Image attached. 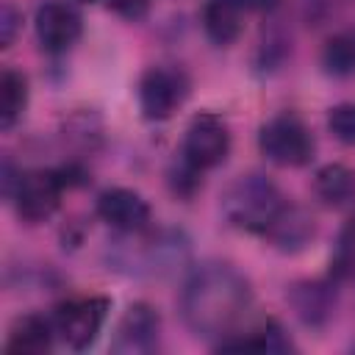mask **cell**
Instances as JSON below:
<instances>
[{"label": "cell", "mask_w": 355, "mask_h": 355, "mask_svg": "<svg viewBox=\"0 0 355 355\" xmlns=\"http://www.w3.org/2000/svg\"><path fill=\"white\" fill-rule=\"evenodd\" d=\"M252 305L250 280L230 263L208 261L191 269L180 291V313L200 338H227Z\"/></svg>", "instance_id": "1"}, {"label": "cell", "mask_w": 355, "mask_h": 355, "mask_svg": "<svg viewBox=\"0 0 355 355\" xmlns=\"http://www.w3.org/2000/svg\"><path fill=\"white\" fill-rule=\"evenodd\" d=\"M283 205L286 197L280 194L275 180H269L261 172L239 175L222 194L225 219L239 230L261 233V236L266 233V227L272 225V219L280 214Z\"/></svg>", "instance_id": "2"}, {"label": "cell", "mask_w": 355, "mask_h": 355, "mask_svg": "<svg viewBox=\"0 0 355 355\" xmlns=\"http://www.w3.org/2000/svg\"><path fill=\"white\" fill-rule=\"evenodd\" d=\"M108 311H111V300L100 294L72 297V300L58 302L53 311L55 338H61V344H67L75 352L89 349L103 333Z\"/></svg>", "instance_id": "3"}, {"label": "cell", "mask_w": 355, "mask_h": 355, "mask_svg": "<svg viewBox=\"0 0 355 355\" xmlns=\"http://www.w3.org/2000/svg\"><path fill=\"white\" fill-rule=\"evenodd\" d=\"M258 147L266 161L277 166H305L313 158V136L308 125L294 114H277L261 125Z\"/></svg>", "instance_id": "4"}, {"label": "cell", "mask_w": 355, "mask_h": 355, "mask_svg": "<svg viewBox=\"0 0 355 355\" xmlns=\"http://www.w3.org/2000/svg\"><path fill=\"white\" fill-rule=\"evenodd\" d=\"M189 78L178 67H150L139 80V108L144 119L164 122L169 119L189 97Z\"/></svg>", "instance_id": "5"}, {"label": "cell", "mask_w": 355, "mask_h": 355, "mask_svg": "<svg viewBox=\"0 0 355 355\" xmlns=\"http://www.w3.org/2000/svg\"><path fill=\"white\" fill-rule=\"evenodd\" d=\"M230 153V128L227 122L214 111H200L191 116L183 133V150L180 155L194 164L197 169H214L219 166Z\"/></svg>", "instance_id": "6"}, {"label": "cell", "mask_w": 355, "mask_h": 355, "mask_svg": "<svg viewBox=\"0 0 355 355\" xmlns=\"http://www.w3.org/2000/svg\"><path fill=\"white\" fill-rule=\"evenodd\" d=\"M64 189H67V183L58 169H28L19 175V183L11 194V200H14L19 219L39 225L58 211Z\"/></svg>", "instance_id": "7"}, {"label": "cell", "mask_w": 355, "mask_h": 355, "mask_svg": "<svg viewBox=\"0 0 355 355\" xmlns=\"http://www.w3.org/2000/svg\"><path fill=\"white\" fill-rule=\"evenodd\" d=\"M161 338V316L147 302H133L122 313L114 330L111 352L116 355H147L158 347Z\"/></svg>", "instance_id": "8"}, {"label": "cell", "mask_w": 355, "mask_h": 355, "mask_svg": "<svg viewBox=\"0 0 355 355\" xmlns=\"http://www.w3.org/2000/svg\"><path fill=\"white\" fill-rule=\"evenodd\" d=\"M94 211L108 227H114L119 233H141V230H147V225L153 219L150 202L139 191L125 189V186H111V189L100 191Z\"/></svg>", "instance_id": "9"}, {"label": "cell", "mask_w": 355, "mask_h": 355, "mask_svg": "<svg viewBox=\"0 0 355 355\" xmlns=\"http://www.w3.org/2000/svg\"><path fill=\"white\" fill-rule=\"evenodd\" d=\"M36 39L47 53H67L83 31V19L80 14L64 3V0H47L44 6L36 8Z\"/></svg>", "instance_id": "10"}, {"label": "cell", "mask_w": 355, "mask_h": 355, "mask_svg": "<svg viewBox=\"0 0 355 355\" xmlns=\"http://www.w3.org/2000/svg\"><path fill=\"white\" fill-rule=\"evenodd\" d=\"M286 297L302 324L322 327L330 322L336 308V280H300Z\"/></svg>", "instance_id": "11"}, {"label": "cell", "mask_w": 355, "mask_h": 355, "mask_svg": "<svg viewBox=\"0 0 355 355\" xmlns=\"http://www.w3.org/2000/svg\"><path fill=\"white\" fill-rule=\"evenodd\" d=\"M263 236L280 252H300V250H305L313 241V236H316V219L302 205L286 202L280 208V214L272 219V225L266 227Z\"/></svg>", "instance_id": "12"}, {"label": "cell", "mask_w": 355, "mask_h": 355, "mask_svg": "<svg viewBox=\"0 0 355 355\" xmlns=\"http://www.w3.org/2000/svg\"><path fill=\"white\" fill-rule=\"evenodd\" d=\"M244 8L239 0H205L202 6V31L214 44H233L244 28Z\"/></svg>", "instance_id": "13"}, {"label": "cell", "mask_w": 355, "mask_h": 355, "mask_svg": "<svg viewBox=\"0 0 355 355\" xmlns=\"http://www.w3.org/2000/svg\"><path fill=\"white\" fill-rule=\"evenodd\" d=\"M53 338H55L53 319H44L42 313H25L11 324L6 349L19 355H42L53 347Z\"/></svg>", "instance_id": "14"}, {"label": "cell", "mask_w": 355, "mask_h": 355, "mask_svg": "<svg viewBox=\"0 0 355 355\" xmlns=\"http://www.w3.org/2000/svg\"><path fill=\"white\" fill-rule=\"evenodd\" d=\"M216 349H258V352H288L294 349L288 333L283 330L280 322L266 319L261 324H255L247 333H233L227 338H222L216 344Z\"/></svg>", "instance_id": "15"}, {"label": "cell", "mask_w": 355, "mask_h": 355, "mask_svg": "<svg viewBox=\"0 0 355 355\" xmlns=\"http://www.w3.org/2000/svg\"><path fill=\"white\" fill-rule=\"evenodd\" d=\"M313 191L327 208H347L355 202V172L344 164H324L313 178Z\"/></svg>", "instance_id": "16"}, {"label": "cell", "mask_w": 355, "mask_h": 355, "mask_svg": "<svg viewBox=\"0 0 355 355\" xmlns=\"http://www.w3.org/2000/svg\"><path fill=\"white\" fill-rule=\"evenodd\" d=\"M28 105V80L22 72L6 67L0 72V128L11 130Z\"/></svg>", "instance_id": "17"}, {"label": "cell", "mask_w": 355, "mask_h": 355, "mask_svg": "<svg viewBox=\"0 0 355 355\" xmlns=\"http://www.w3.org/2000/svg\"><path fill=\"white\" fill-rule=\"evenodd\" d=\"M322 67L333 78L355 75V31H341L327 39L322 47Z\"/></svg>", "instance_id": "18"}, {"label": "cell", "mask_w": 355, "mask_h": 355, "mask_svg": "<svg viewBox=\"0 0 355 355\" xmlns=\"http://www.w3.org/2000/svg\"><path fill=\"white\" fill-rule=\"evenodd\" d=\"M330 277H333L336 283L355 277V219L347 222V227H344L341 236H338L336 252H333V258H330Z\"/></svg>", "instance_id": "19"}, {"label": "cell", "mask_w": 355, "mask_h": 355, "mask_svg": "<svg viewBox=\"0 0 355 355\" xmlns=\"http://www.w3.org/2000/svg\"><path fill=\"white\" fill-rule=\"evenodd\" d=\"M169 186L178 197L183 200H191L200 189H202V169H197L194 164H189L183 155H180V164H175L169 169Z\"/></svg>", "instance_id": "20"}, {"label": "cell", "mask_w": 355, "mask_h": 355, "mask_svg": "<svg viewBox=\"0 0 355 355\" xmlns=\"http://www.w3.org/2000/svg\"><path fill=\"white\" fill-rule=\"evenodd\" d=\"M327 128L341 144H355V103H338L327 114Z\"/></svg>", "instance_id": "21"}, {"label": "cell", "mask_w": 355, "mask_h": 355, "mask_svg": "<svg viewBox=\"0 0 355 355\" xmlns=\"http://www.w3.org/2000/svg\"><path fill=\"white\" fill-rule=\"evenodd\" d=\"M19 28H22V14L11 3H6L0 8V47H11Z\"/></svg>", "instance_id": "22"}, {"label": "cell", "mask_w": 355, "mask_h": 355, "mask_svg": "<svg viewBox=\"0 0 355 355\" xmlns=\"http://www.w3.org/2000/svg\"><path fill=\"white\" fill-rule=\"evenodd\" d=\"M114 14H119L122 19L128 22H139L147 11H150V3L153 0H103Z\"/></svg>", "instance_id": "23"}, {"label": "cell", "mask_w": 355, "mask_h": 355, "mask_svg": "<svg viewBox=\"0 0 355 355\" xmlns=\"http://www.w3.org/2000/svg\"><path fill=\"white\" fill-rule=\"evenodd\" d=\"M277 3L280 0H239V6L244 11H272V8H277Z\"/></svg>", "instance_id": "24"}, {"label": "cell", "mask_w": 355, "mask_h": 355, "mask_svg": "<svg viewBox=\"0 0 355 355\" xmlns=\"http://www.w3.org/2000/svg\"><path fill=\"white\" fill-rule=\"evenodd\" d=\"M78 3H97V0H78Z\"/></svg>", "instance_id": "25"}]
</instances>
